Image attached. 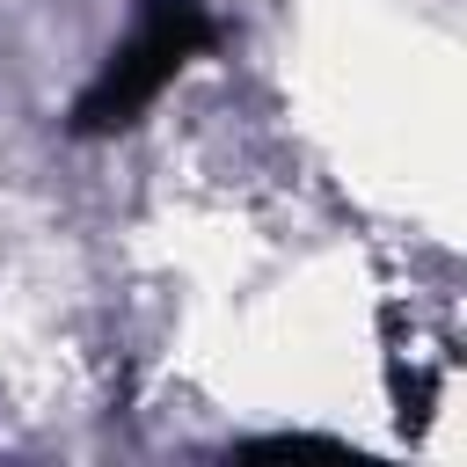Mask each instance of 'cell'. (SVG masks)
Here are the masks:
<instances>
[{
	"label": "cell",
	"instance_id": "obj_1",
	"mask_svg": "<svg viewBox=\"0 0 467 467\" xmlns=\"http://www.w3.org/2000/svg\"><path fill=\"white\" fill-rule=\"evenodd\" d=\"M204 44V7L197 0H146V22L139 36L117 51V66L95 80V95L80 102V131H109V124H131L139 102L161 95V80Z\"/></svg>",
	"mask_w": 467,
	"mask_h": 467
}]
</instances>
